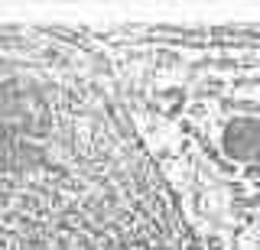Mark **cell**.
<instances>
[{
  "label": "cell",
  "mask_w": 260,
  "mask_h": 250,
  "mask_svg": "<svg viewBox=\"0 0 260 250\" xmlns=\"http://www.w3.org/2000/svg\"><path fill=\"white\" fill-rule=\"evenodd\" d=\"M202 250H260V23L85 26Z\"/></svg>",
  "instance_id": "6da1fadb"
}]
</instances>
